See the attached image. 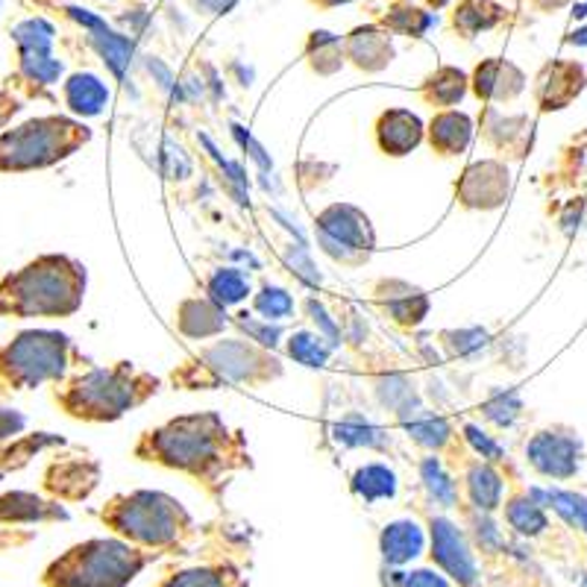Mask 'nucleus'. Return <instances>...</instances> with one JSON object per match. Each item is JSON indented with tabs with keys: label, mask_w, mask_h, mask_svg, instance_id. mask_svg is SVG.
Wrapping results in <instances>:
<instances>
[{
	"label": "nucleus",
	"mask_w": 587,
	"mask_h": 587,
	"mask_svg": "<svg viewBox=\"0 0 587 587\" xmlns=\"http://www.w3.org/2000/svg\"><path fill=\"white\" fill-rule=\"evenodd\" d=\"M92 38L97 50H101L103 62L110 65V71L115 73V77H124V71L129 68V56H133V42L106 30V24H97Z\"/></svg>",
	"instance_id": "29"
},
{
	"label": "nucleus",
	"mask_w": 587,
	"mask_h": 587,
	"mask_svg": "<svg viewBox=\"0 0 587 587\" xmlns=\"http://www.w3.org/2000/svg\"><path fill=\"white\" fill-rule=\"evenodd\" d=\"M444 341H447L452 356H476L479 349H485L491 344V335L485 330H461L444 332Z\"/></svg>",
	"instance_id": "38"
},
{
	"label": "nucleus",
	"mask_w": 587,
	"mask_h": 587,
	"mask_svg": "<svg viewBox=\"0 0 587 587\" xmlns=\"http://www.w3.org/2000/svg\"><path fill=\"white\" fill-rule=\"evenodd\" d=\"M423 529L414 520H394V523L385 526V532L379 538V546H382V559L388 564H408L423 552Z\"/></svg>",
	"instance_id": "20"
},
{
	"label": "nucleus",
	"mask_w": 587,
	"mask_h": 587,
	"mask_svg": "<svg viewBox=\"0 0 587 587\" xmlns=\"http://www.w3.org/2000/svg\"><path fill=\"white\" fill-rule=\"evenodd\" d=\"M473 138V120L464 112L444 110L429 124V145L440 157H459Z\"/></svg>",
	"instance_id": "18"
},
{
	"label": "nucleus",
	"mask_w": 587,
	"mask_h": 587,
	"mask_svg": "<svg viewBox=\"0 0 587 587\" xmlns=\"http://www.w3.org/2000/svg\"><path fill=\"white\" fill-rule=\"evenodd\" d=\"M250 283L248 276L241 274L239 267H223V271H215L209 279V297L218 306H235L241 300H248Z\"/></svg>",
	"instance_id": "28"
},
{
	"label": "nucleus",
	"mask_w": 587,
	"mask_h": 587,
	"mask_svg": "<svg viewBox=\"0 0 587 587\" xmlns=\"http://www.w3.org/2000/svg\"><path fill=\"white\" fill-rule=\"evenodd\" d=\"M470 80L468 73L461 68H452V65H440L438 71L426 77V83L421 85V97L429 106H438V110H447V106H456L461 103V97L468 94Z\"/></svg>",
	"instance_id": "21"
},
{
	"label": "nucleus",
	"mask_w": 587,
	"mask_h": 587,
	"mask_svg": "<svg viewBox=\"0 0 587 587\" xmlns=\"http://www.w3.org/2000/svg\"><path fill=\"white\" fill-rule=\"evenodd\" d=\"M403 587H450V582L438 576L435 569H414L403 582Z\"/></svg>",
	"instance_id": "43"
},
{
	"label": "nucleus",
	"mask_w": 587,
	"mask_h": 587,
	"mask_svg": "<svg viewBox=\"0 0 587 587\" xmlns=\"http://www.w3.org/2000/svg\"><path fill=\"white\" fill-rule=\"evenodd\" d=\"M306 309H309V314H312L314 323H321V330L326 332V335H330L332 344H338V338H341L338 326H335V323H332L330 318H326V312H323V306L314 303V300H309V303H306Z\"/></svg>",
	"instance_id": "45"
},
{
	"label": "nucleus",
	"mask_w": 587,
	"mask_h": 587,
	"mask_svg": "<svg viewBox=\"0 0 587 587\" xmlns=\"http://www.w3.org/2000/svg\"><path fill=\"white\" fill-rule=\"evenodd\" d=\"M232 136L239 138V145L244 147V150H248L250 157L256 159L258 165L271 168V159L265 157V150H262V147H258L256 141H253V136H250V133H244V127H239V124H232Z\"/></svg>",
	"instance_id": "44"
},
{
	"label": "nucleus",
	"mask_w": 587,
	"mask_h": 587,
	"mask_svg": "<svg viewBox=\"0 0 587 587\" xmlns=\"http://www.w3.org/2000/svg\"><path fill=\"white\" fill-rule=\"evenodd\" d=\"M103 520L124 538L145 546H168L176 543L188 529L192 517L183 505L157 491H136L129 496H115L103 508Z\"/></svg>",
	"instance_id": "6"
},
{
	"label": "nucleus",
	"mask_w": 587,
	"mask_h": 587,
	"mask_svg": "<svg viewBox=\"0 0 587 587\" xmlns=\"http://www.w3.org/2000/svg\"><path fill=\"white\" fill-rule=\"evenodd\" d=\"M197 10H203L206 15H218V12L230 10L235 0H192Z\"/></svg>",
	"instance_id": "46"
},
{
	"label": "nucleus",
	"mask_w": 587,
	"mask_h": 587,
	"mask_svg": "<svg viewBox=\"0 0 587 587\" xmlns=\"http://www.w3.org/2000/svg\"><path fill=\"white\" fill-rule=\"evenodd\" d=\"M285 262H288V265H291L294 271H297V276H300V279H306L309 285L321 283V276H318V271L312 267V262H309V258H306L297 248L288 250V256H285Z\"/></svg>",
	"instance_id": "42"
},
{
	"label": "nucleus",
	"mask_w": 587,
	"mask_h": 587,
	"mask_svg": "<svg viewBox=\"0 0 587 587\" xmlns=\"http://www.w3.org/2000/svg\"><path fill=\"white\" fill-rule=\"evenodd\" d=\"M68 338L59 332H21L0 349V377L15 388H38L68 367Z\"/></svg>",
	"instance_id": "8"
},
{
	"label": "nucleus",
	"mask_w": 587,
	"mask_h": 587,
	"mask_svg": "<svg viewBox=\"0 0 587 587\" xmlns=\"http://www.w3.org/2000/svg\"><path fill=\"white\" fill-rule=\"evenodd\" d=\"M85 271L68 256H42L0 283V314L65 318L83 303Z\"/></svg>",
	"instance_id": "2"
},
{
	"label": "nucleus",
	"mask_w": 587,
	"mask_h": 587,
	"mask_svg": "<svg viewBox=\"0 0 587 587\" xmlns=\"http://www.w3.org/2000/svg\"><path fill=\"white\" fill-rule=\"evenodd\" d=\"M335 438L347 447H385V431L370 426L361 417H353V421H344L335 426Z\"/></svg>",
	"instance_id": "35"
},
{
	"label": "nucleus",
	"mask_w": 587,
	"mask_h": 587,
	"mask_svg": "<svg viewBox=\"0 0 587 587\" xmlns=\"http://www.w3.org/2000/svg\"><path fill=\"white\" fill-rule=\"evenodd\" d=\"M248 318H250V314H239L241 330L248 332V335L253 341H258L262 347H276V341H279V335H283V332L276 330V326H258V323L248 321Z\"/></svg>",
	"instance_id": "41"
},
{
	"label": "nucleus",
	"mask_w": 587,
	"mask_h": 587,
	"mask_svg": "<svg viewBox=\"0 0 587 587\" xmlns=\"http://www.w3.org/2000/svg\"><path fill=\"white\" fill-rule=\"evenodd\" d=\"M377 303L400 326H417L429 314V297L400 279H385L377 285Z\"/></svg>",
	"instance_id": "16"
},
{
	"label": "nucleus",
	"mask_w": 587,
	"mask_h": 587,
	"mask_svg": "<svg viewBox=\"0 0 587 587\" xmlns=\"http://www.w3.org/2000/svg\"><path fill=\"white\" fill-rule=\"evenodd\" d=\"M330 353L332 344H323L321 335H312V332H297L288 341V356L306 367H323L330 361Z\"/></svg>",
	"instance_id": "32"
},
{
	"label": "nucleus",
	"mask_w": 587,
	"mask_h": 587,
	"mask_svg": "<svg viewBox=\"0 0 587 587\" xmlns=\"http://www.w3.org/2000/svg\"><path fill=\"white\" fill-rule=\"evenodd\" d=\"M526 89V77L517 65L505 62V59H485L473 71V92L479 101L487 103H505L514 101L517 94Z\"/></svg>",
	"instance_id": "15"
},
{
	"label": "nucleus",
	"mask_w": 587,
	"mask_h": 587,
	"mask_svg": "<svg viewBox=\"0 0 587 587\" xmlns=\"http://www.w3.org/2000/svg\"><path fill=\"white\" fill-rule=\"evenodd\" d=\"M136 456L192 473L203 482H215L220 473L250 461L244 438L239 431L227 429V423L215 412L185 414L147 431L136 444Z\"/></svg>",
	"instance_id": "1"
},
{
	"label": "nucleus",
	"mask_w": 587,
	"mask_h": 587,
	"mask_svg": "<svg viewBox=\"0 0 587 587\" xmlns=\"http://www.w3.org/2000/svg\"><path fill=\"white\" fill-rule=\"evenodd\" d=\"M312 3H318L321 10H332V7H344L349 0H312Z\"/></svg>",
	"instance_id": "48"
},
{
	"label": "nucleus",
	"mask_w": 587,
	"mask_h": 587,
	"mask_svg": "<svg viewBox=\"0 0 587 587\" xmlns=\"http://www.w3.org/2000/svg\"><path fill=\"white\" fill-rule=\"evenodd\" d=\"M159 587H239V582L227 567H194L176 573Z\"/></svg>",
	"instance_id": "31"
},
{
	"label": "nucleus",
	"mask_w": 587,
	"mask_h": 587,
	"mask_svg": "<svg viewBox=\"0 0 587 587\" xmlns=\"http://www.w3.org/2000/svg\"><path fill=\"white\" fill-rule=\"evenodd\" d=\"M582 89V68L578 65H564L555 62L550 68H543L538 77L534 94L543 110H564Z\"/></svg>",
	"instance_id": "17"
},
{
	"label": "nucleus",
	"mask_w": 587,
	"mask_h": 587,
	"mask_svg": "<svg viewBox=\"0 0 587 587\" xmlns=\"http://www.w3.org/2000/svg\"><path fill=\"white\" fill-rule=\"evenodd\" d=\"M276 377H283V365L271 353L244 341H218L215 347L203 349L200 356L174 373V385L220 388L232 382L262 385Z\"/></svg>",
	"instance_id": "5"
},
{
	"label": "nucleus",
	"mask_w": 587,
	"mask_h": 587,
	"mask_svg": "<svg viewBox=\"0 0 587 587\" xmlns=\"http://www.w3.org/2000/svg\"><path fill=\"white\" fill-rule=\"evenodd\" d=\"M444 3H450V0H429L431 10H440V7H444Z\"/></svg>",
	"instance_id": "49"
},
{
	"label": "nucleus",
	"mask_w": 587,
	"mask_h": 587,
	"mask_svg": "<svg viewBox=\"0 0 587 587\" xmlns=\"http://www.w3.org/2000/svg\"><path fill=\"white\" fill-rule=\"evenodd\" d=\"M526 459L543 476L569 479L576 476L578 461H582V444L573 431L543 429L529 440Z\"/></svg>",
	"instance_id": "11"
},
{
	"label": "nucleus",
	"mask_w": 587,
	"mask_h": 587,
	"mask_svg": "<svg viewBox=\"0 0 587 587\" xmlns=\"http://www.w3.org/2000/svg\"><path fill=\"white\" fill-rule=\"evenodd\" d=\"M508 192H511V176L508 168L496 159L473 162L456 183V197L464 209H499L508 200Z\"/></svg>",
	"instance_id": "10"
},
{
	"label": "nucleus",
	"mask_w": 587,
	"mask_h": 587,
	"mask_svg": "<svg viewBox=\"0 0 587 587\" xmlns=\"http://www.w3.org/2000/svg\"><path fill=\"white\" fill-rule=\"evenodd\" d=\"M353 494H358L365 503L391 499L396 494V473L385 464H365L353 473Z\"/></svg>",
	"instance_id": "24"
},
{
	"label": "nucleus",
	"mask_w": 587,
	"mask_h": 587,
	"mask_svg": "<svg viewBox=\"0 0 587 587\" xmlns=\"http://www.w3.org/2000/svg\"><path fill=\"white\" fill-rule=\"evenodd\" d=\"M505 517L520 534H541L546 529V514L534 496H514L505 508Z\"/></svg>",
	"instance_id": "30"
},
{
	"label": "nucleus",
	"mask_w": 587,
	"mask_h": 587,
	"mask_svg": "<svg viewBox=\"0 0 587 587\" xmlns=\"http://www.w3.org/2000/svg\"><path fill=\"white\" fill-rule=\"evenodd\" d=\"M150 555L120 541H89L65 552L45 582L50 587H127Z\"/></svg>",
	"instance_id": "4"
},
{
	"label": "nucleus",
	"mask_w": 587,
	"mask_h": 587,
	"mask_svg": "<svg viewBox=\"0 0 587 587\" xmlns=\"http://www.w3.org/2000/svg\"><path fill=\"white\" fill-rule=\"evenodd\" d=\"M431 24H435V19H431L429 12L414 10V7H396V10H391L385 19H382V27L412 38H421Z\"/></svg>",
	"instance_id": "33"
},
{
	"label": "nucleus",
	"mask_w": 587,
	"mask_h": 587,
	"mask_svg": "<svg viewBox=\"0 0 587 587\" xmlns=\"http://www.w3.org/2000/svg\"><path fill=\"white\" fill-rule=\"evenodd\" d=\"M468 494L479 511H494L503 503V476L491 464H473L468 470Z\"/></svg>",
	"instance_id": "25"
},
{
	"label": "nucleus",
	"mask_w": 587,
	"mask_h": 587,
	"mask_svg": "<svg viewBox=\"0 0 587 587\" xmlns=\"http://www.w3.org/2000/svg\"><path fill=\"white\" fill-rule=\"evenodd\" d=\"M421 473H423V482H426V487H429V494L435 496L440 505H447V508H450V505H456V499H459L456 482L447 476V470L440 468V461L435 459V456L423 461Z\"/></svg>",
	"instance_id": "36"
},
{
	"label": "nucleus",
	"mask_w": 587,
	"mask_h": 587,
	"mask_svg": "<svg viewBox=\"0 0 587 587\" xmlns=\"http://www.w3.org/2000/svg\"><path fill=\"white\" fill-rule=\"evenodd\" d=\"M431 559H435L438 567L447 569V576L456 578L459 585H476L479 569L476 561H473V552H470L464 534L459 532V526L444 520V517L431 520Z\"/></svg>",
	"instance_id": "12"
},
{
	"label": "nucleus",
	"mask_w": 587,
	"mask_h": 587,
	"mask_svg": "<svg viewBox=\"0 0 587 587\" xmlns=\"http://www.w3.org/2000/svg\"><path fill=\"white\" fill-rule=\"evenodd\" d=\"M373 133H377V145L385 157H405L421 145L426 129L412 110L396 106V110H385L379 115Z\"/></svg>",
	"instance_id": "14"
},
{
	"label": "nucleus",
	"mask_w": 587,
	"mask_h": 587,
	"mask_svg": "<svg viewBox=\"0 0 587 587\" xmlns=\"http://www.w3.org/2000/svg\"><path fill=\"white\" fill-rule=\"evenodd\" d=\"M318 232H321L323 250L332 258H341L344 265H353L358 256H370L377 248V232L365 211L349 206V203H332L330 209L318 215Z\"/></svg>",
	"instance_id": "9"
},
{
	"label": "nucleus",
	"mask_w": 587,
	"mask_h": 587,
	"mask_svg": "<svg viewBox=\"0 0 587 587\" xmlns=\"http://www.w3.org/2000/svg\"><path fill=\"white\" fill-rule=\"evenodd\" d=\"M253 306H256L258 314H265L267 321H283V318H288L294 312L291 294L283 291V288H271V285L256 294Z\"/></svg>",
	"instance_id": "37"
},
{
	"label": "nucleus",
	"mask_w": 587,
	"mask_h": 587,
	"mask_svg": "<svg viewBox=\"0 0 587 587\" xmlns=\"http://www.w3.org/2000/svg\"><path fill=\"white\" fill-rule=\"evenodd\" d=\"M157 377L141 373L127 361H120L110 370H92V373L71 379L62 394H56V400L71 417L103 423L118 421L120 414L157 394Z\"/></svg>",
	"instance_id": "3"
},
{
	"label": "nucleus",
	"mask_w": 587,
	"mask_h": 587,
	"mask_svg": "<svg viewBox=\"0 0 587 587\" xmlns=\"http://www.w3.org/2000/svg\"><path fill=\"white\" fill-rule=\"evenodd\" d=\"M12 36L19 42L21 54H50V45H54V27L38 19L19 24Z\"/></svg>",
	"instance_id": "34"
},
{
	"label": "nucleus",
	"mask_w": 587,
	"mask_h": 587,
	"mask_svg": "<svg viewBox=\"0 0 587 587\" xmlns=\"http://www.w3.org/2000/svg\"><path fill=\"white\" fill-rule=\"evenodd\" d=\"M65 103L71 106V112L83 115V118H94L106 110L110 103V89L94 77V73H73L71 80L65 83Z\"/></svg>",
	"instance_id": "22"
},
{
	"label": "nucleus",
	"mask_w": 587,
	"mask_h": 587,
	"mask_svg": "<svg viewBox=\"0 0 587 587\" xmlns=\"http://www.w3.org/2000/svg\"><path fill=\"white\" fill-rule=\"evenodd\" d=\"M482 412H485L487 421L496 423V426H511V423L517 421V414H520V400H517L514 391L496 394L494 400H487V403L482 405Z\"/></svg>",
	"instance_id": "39"
},
{
	"label": "nucleus",
	"mask_w": 587,
	"mask_h": 587,
	"mask_svg": "<svg viewBox=\"0 0 587 587\" xmlns=\"http://www.w3.org/2000/svg\"><path fill=\"white\" fill-rule=\"evenodd\" d=\"M394 38H391V30L377 27H356L344 42V56L349 62L361 68L367 73L385 71L388 65L394 62Z\"/></svg>",
	"instance_id": "13"
},
{
	"label": "nucleus",
	"mask_w": 587,
	"mask_h": 587,
	"mask_svg": "<svg viewBox=\"0 0 587 587\" xmlns=\"http://www.w3.org/2000/svg\"><path fill=\"white\" fill-rule=\"evenodd\" d=\"M19 112V103L12 101V97H7V94H0V127L7 124V118L10 115H15Z\"/></svg>",
	"instance_id": "47"
},
{
	"label": "nucleus",
	"mask_w": 587,
	"mask_h": 587,
	"mask_svg": "<svg viewBox=\"0 0 587 587\" xmlns=\"http://www.w3.org/2000/svg\"><path fill=\"white\" fill-rule=\"evenodd\" d=\"M92 133L71 118H36L0 136V171H33L71 157Z\"/></svg>",
	"instance_id": "7"
},
{
	"label": "nucleus",
	"mask_w": 587,
	"mask_h": 587,
	"mask_svg": "<svg viewBox=\"0 0 587 587\" xmlns=\"http://www.w3.org/2000/svg\"><path fill=\"white\" fill-rule=\"evenodd\" d=\"M505 19V10L494 0H461L452 12V27L464 38H473L485 30L496 27Z\"/></svg>",
	"instance_id": "23"
},
{
	"label": "nucleus",
	"mask_w": 587,
	"mask_h": 587,
	"mask_svg": "<svg viewBox=\"0 0 587 587\" xmlns=\"http://www.w3.org/2000/svg\"><path fill=\"white\" fill-rule=\"evenodd\" d=\"M306 56H309V65H312L318 73H335L341 71V65H344V47H341V38L326 33V30H318L309 38V47H306Z\"/></svg>",
	"instance_id": "27"
},
{
	"label": "nucleus",
	"mask_w": 587,
	"mask_h": 587,
	"mask_svg": "<svg viewBox=\"0 0 587 587\" xmlns=\"http://www.w3.org/2000/svg\"><path fill=\"white\" fill-rule=\"evenodd\" d=\"M227 323V314H223V306H218L215 300H185L176 312V326L183 332L185 338H209V335H218Z\"/></svg>",
	"instance_id": "19"
},
{
	"label": "nucleus",
	"mask_w": 587,
	"mask_h": 587,
	"mask_svg": "<svg viewBox=\"0 0 587 587\" xmlns=\"http://www.w3.org/2000/svg\"><path fill=\"white\" fill-rule=\"evenodd\" d=\"M464 435H468V440L473 444V450H476L482 459H491V461L503 459V447H499L494 438H487L485 431L479 429V426H464Z\"/></svg>",
	"instance_id": "40"
},
{
	"label": "nucleus",
	"mask_w": 587,
	"mask_h": 587,
	"mask_svg": "<svg viewBox=\"0 0 587 587\" xmlns=\"http://www.w3.org/2000/svg\"><path fill=\"white\" fill-rule=\"evenodd\" d=\"M403 421H405V431H408V435H412L421 447H429V450H440V447H444L452 435L450 423L444 421V417H435V414H426L423 408H417V405H414L412 417L403 414Z\"/></svg>",
	"instance_id": "26"
}]
</instances>
